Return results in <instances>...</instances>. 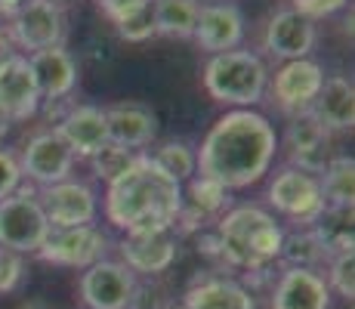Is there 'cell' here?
Instances as JSON below:
<instances>
[{
  "instance_id": "obj_1",
  "label": "cell",
  "mask_w": 355,
  "mask_h": 309,
  "mask_svg": "<svg viewBox=\"0 0 355 309\" xmlns=\"http://www.w3.org/2000/svg\"><path fill=\"white\" fill-rule=\"evenodd\" d=\"M198 155V174L223 189H250L272 170L278 155V133L266 115L254 108H229L207 130Z\"/></svg>"
},
{
  "instance_id": "obj_2",
  "label": "cell",
  "mask_w": 355,
  "mask_h": 309,
  "mask_svg": "<svg viewBox=\"0 0 355 309\" xmlns=\"http://www.w3.org/2000/svg\"><path fill=\"white\" fill-rule=\"evenodd\" d=\"M102 210L121 232L173 229L182 210V185L155 167L148 152H142L118 183L108 185Z\"/></svg>"
},
{
  "instance_id": "obj_3",
  "label": "cell",
  "mask_w": 355,
  "mask_h": 309,
  "mask_svg": "<svg viewBox=\"0 0 355 309\" xmlns=\"http://www.w3.org/2000/svg\"><path fill=\"white\" fill-rule=\"evenodd\" d=\"M214 232L220 238L223 263L229 269L254 272L278 263L284 226L278 223V217L272 210L259 208V204H235V208H229L216 219Z\"/></svg>"
},
{
  "instance_id": "obj_4",
  "label": "cell",
  "mask_w": 355,
  "mask_h": 309,
  "mask_svg": "<svg viewBox=\"0 0 355 309\" xmlns=\"http://www.w3.org/2000/svg\"><path fill=\"white\" fill-rule=\"evenodd\" d=\"M201 81L210 99L220 106L254 108L263 102L269 87V68L254 50H229L207 59Z\"/></svg>"
},
{
  "instance_id": "obj_5",
  "label": "cell",
  "mask_w": 355,
  "mask_h": 309,
  "mask_svg": "<svg viewBox=\"0 0 355 309\" xmlns=\"http://www.w3.org/2000/svg\"><path fill=\"white\" fill-rule=\"evenodd\" d=\"M266 201L278 217H284L293 229H306L312 226L324 210V195L318 176L306 174L297 167H282L275 170L269 189H266Z\"/></svg>"
},
{
  "instance_id": "obj_6",
  "label": "cell",
  "mask_w": 355,
  "mask_h": 309,
  "mask_svg": "<svg viewBox=\"0 0 355 309\" xmlns=\"http://www.w3.org/2000/svg\"><path fill=\"white\" fill-rule=\"evenodd\" d=\"M50 223L37 201V189L19 185L10 198L0 201V247L16 253H37L50 238Z\"/></svg>"
},
{
  "instance_id": "obj_7",
  "label": "cell",
  "mask_w": 355,
  "mask_h": 309,
  "mask_svg": "<svg viewBox=\"0 0 355 309\" xmlns=\"http://www.w3.org/2000/svg\"><path fill=\"white\" fill-rule=\"evenodd\" d=\"M74 161L78 158L68 149V142L56 133V127H50L25 142L22 155H19V170H22V180L34 183L37 189H46V185L71 180Z\"/></svg>"
},
{
  "instance_id": "obj_8",
  "label": "cell",
  "mask_w": 355,
  "mask_h": 309,
  "mask_svg": "<svg viewBox=\"0 0 355 309\" xmlns=\"http://www.w3.org/2000/svg\"><path fill=\"white\" fill-rule=\"evenodd\" d=\"M108 242L105 229L93 226H74V229H53L37 257L44 263L62 266V269H90L93 263L108 257Z\"/></svg>"
},
{
  "instance_id": "obj_9",
  "label": "cell",
  "mask_w": 355,
  "mask_h": 309,
  "mask_svg": "<svg viewBox=\"0 0 355 309\" xmlns=\"http://www.w3.org/2000/svg\"><path fill=\"white\" fill-rule=\"evenodd\" d=\"M37 201L46 214L50 229H74L93 226L99 217V195L84 180H62L56 185L37 189Z\"/></svg>"
},
{
  "instance_id": "obj_10",
  "label": "cell",
  "mask_w": 355,
  "mask_h": 309,
  "mask_svg": "<svg viewBox=\"0 0 355 309\" xmlns=\"http://www.w3.org/2000/svg\"><path fill=\"white\" fill-rule=\"evenodd\" d=\"M10 34L12 47L16 50L40 53V50H53V47H62L65 40V12L59 3L50 0H31L25 10H19L10 19V25L3 28Z\"/></svg>"
},
{
  "instance_id": "obj_11",
  "label": "cell",
  "mask_w": 355,
  "mask_h": 309,
  "mask_svg": "<svg viewBox=\"0 0 355 309\" xmlns=\"http://www.w3.org/2000/svg\"><path fill=\"white\" fill-rule=\"evenodd\" d=\"M121 263L136 278H158L176 263L180 235L173 229H148V232H124L118 244Z\"/></svg>"
},
{
  "instance_id": "obj_12",
  "label": "cell",
  "mask_w": 355,
  "mask_h": 309,
  "mask_svg": "<svg viewBox=\"0 0 355 309\" xmlns=\"http://www.w3.org/2000/svg\"><path fill=\"white\" fill-rule=\"evenodd\" d=\"M136 278L121 260H99L80 272L78 294L87 309H127L136 291Z\"/></svg>"
},
{
  "instance_id": "obj_13",
  "label": "cell",
  "mask_w": 355,
  "mask_h": 309,
  "mask_svg": "<svg viewBox=\"0 0 355 309\" xmlns=\"http://www.w3.org/2000/svg\"><path fill=\"white\" fill-rule=\"evenodd\" d=\"M322 84H324V68L315 59H297V62H284L269 78L266 90L272 93V102L282 112L300 115L312 108Z\"/></svg>"
},
{
  "instance_id": "obj_14",
  "label": "cell",
  "mask_w": 355,
  "mask_h": 309,
  "mask_svg": "<svg viewBox=\"0 0 355 309\" xmlns=\"http://www.w3.org/2000/svg\"><path fill=\"white\" fill-rule=\"evenodd\" d=\"M244 25L248 22H244L241 6L232 3V0H226V3H201L192 40L204 53H210V56L229 53L241 47Z\"/></svg>"
},
{
  "instance_id": "obj_15",
  "label": "cell",
  "mask_w": 355,
  "mask_h": 309,
  "mask_svg": "<svg viewBox=\"0 0 355 309\" xmlns=\"http://www.w3.org/2000/svg\"><path fill=\"white\" fill-rule=\"evenodd\" d=\"M40 112V93L34 84L31 65L22 53L0 62V118L10 121H31Z\"/></svg>"
},
{
  "instance_id": "obj_16",
  "label": "cell",
  "mask_w": 355,
  "mask_h": 309,
  "mask_svg": "<svg viewBox=\"0 0 355 309\" xmlns=\"http://www.w3.org/2000/svg\"><path fill=\"white\" fill-rule=\"evenodd\" d=\"M315 22L303 19L293 10H278L269 16L263 31V47L269 56L282 59V62H297V59H309V53L315 50Z\"/></svg>"
},
{
  "instance_id": "obj_17",
  "label": "cell",
  "mask_w": 355,
  "mask_h": 309,
  "mask_svg": "<svg viewBox=\"0 0 355 309\" xmlns=\"http://www.w3.org/2000/svg\"><path fill=\"white\" fill-rule=\"evenodd\" d=\"M327 146H331V133L315 121V115L312 112L291 115V124L284 130V149H288L291 167L318 176L324 170V164L331 161Z\"/></svg>"
},
{
  "instance_id": "obj_18",
  "label": "cell",
  "mask_w": 355,
  "mask_h": 309,
  "mask_svg": "<svg viewBox=\"0 0 355 309\" xmlns=\"http://www.w3.org/2000/svg\"><path fill=\"white\" fill-rule=\"evenodd\" d=\"M31 65L34 84L40 93V106L50 102H65L78 87V62L65 50V47H53V50H40L25 56Z\"/></svg>"
},
{
  "instance_id": "obj_19",
  "label": "cell",
  "mask_w": 355,
  "mask_h": 309,
  "mask_svg": "<svg viewBox=\"0 0 355 309\" xmlns=\"http://www.w3.org/2000/svg\"><path fill=\"white\" fill-rule=\"evenodd\" d=\"M269 309H331V291L324 276L315 269H288L284 266L272 281Z\"/></svg>"
},
{
  "instance_id": "obj_20",
  "label": "cell",
  "mask_w": 355,
  "mask_h": 309,
  "mask_svg": "<svg viewBox=\"0 0 355 309\" xmlns=\"http://www.w3.org/2000/svg\"><path fill=\"white\" fill-rule=\"evenodd\" d=\"M180 303L182 309H257V297L238 278L207 272L192 278Z\"/></svg>"
},
{
  "instance_id": "obj_21",
  "label": "cell",
  "mask_w": 355,
  "mask_h": 309,
  "mask_svg": "<svg viewBox=\"0 0 355 309\" xmlns=\"http://www.w3.org/2000/svg\"><path fill=\"white\" fill-rule=\"evenodd\" d=\"M108 118V142L114 146L133 149V152H146L158 136V115L142 102H114L105 108Z\"/></svg>"
},
{
  "instance_id": "obj_22",
  "label": "cell",
  "mask_w": 355,
  "mask_h": 309,
  "mask_svg": "<svg viewBox=\"0 0 355 309\" xmlns=\"http://www.w3.org/2000/svg\"><path fill=\"white\" fill-rule=\"evenodd\" d=\"M56 133L68 142V149L74 152V158H90L96 155L102 146L108 142V118L102 106H90L80 102L71 106L62 115V121L56 124Z\"/></svg>"
},
{
  "instance_id": "obj_23",
  "label": "cell",
  "mask_w": 355,
  "mask_h": 309,
  "mask_svg": "<svg viewBox=\"0 0 355 309\" xmlns=\"http://www.w3.org/2000/svg\"><path fill=\"white\" fill-rule=\"evenodd\" d=\"M327 133H349L355 127V87L343 74L324 78L322 90L309 108Z\"/></svg>"
},
{
  "instance_id": "obj_24",
  "label": "cell",
  "mask_w": 355,
  "mask_h": 309,
  "mask_svg": "<svg viewBox=\"0 0 355 309\" xmlns=\"http://www.w3.org/2000/svg\"><path fill=\"white\" fill-rule=\"evenodd\" d=\"M352 208H324L322 217L312 223V232L322 242L327 260L340 253H355V223Z\"/></svg>"
},
{
  "instance_id": "obj_25",
  "label": "cell",
  "mask_w": 355,
  "mask_h": 309,
  "mask_svg": "<svg viewBox=\"0 0 355 309\" xmlns=\"http://www.w3.org/2000/svg\"><path fill=\"white\" fill-rule=\"evenodd\" d=\"M182 208L192 210L195 217H201L204 223H216L232 208V192L223 189L220 183L207 180V176L195 174L182 189Z\"/></svg>"
},
{
  "instance_id": "obj_26",
  "label": "cell",
  "mask_w": 355,
  "mask_h": 309,
  "mask_svg": "<svg viewBox=\"0 0 355 309\" xmlns=\"http://www.w3.org/2000/svg\"><path fill=\"white\" fill-rule=\"evenodd\" d=\"M322 195L324 208H352L355 201V161L352 155H334L324 164L322 176Z\"/></svg>"
},
{
  "instance_id": "obj_27",
  "label": "cell",
  "mask_w": 355,
  "mask_h": 309,
  "mask_svg": "<svg viewBox=\"0 0 355 309\" xmlns=\"http://www.w3.org/2000/svg\"><path fill=\"white\" fill-rule=\"evenodd\" d=\"M278 260H282L288 269H315L318 266L327 263V253L322 242L315 238V232H312V226H306V229H284V238H282V253H278Z\"/></svg>"
},
{
  "instance_id": "obj_28",
  "label": "cell",
  "mask_w": 355,
  "mask_h": 309,
  "mask_svg": "<svg viewBox=\"0 0 355 309\" xmlns=\"http://www.w3.org/2000/svg\"><path fill=\"white\" fill-rule=\"evenodd\" d=\"M201 0H155V25L158 34L176 40H192Z\"/></svg>"
},
{
  "instance_id": "obj_29",
  "label": "cell",
  "mask_w": 355,
  "mask_h": 309,
  "mask_svg": "<svg viewBox=\"0 0 355 309\" xmlns=\"http://www.w3.org/2000/svg\"><path fill=\"white\" fill-rule=\"evenodd\" d=\"M152 164L158 170L176 180L180 185H186L192 176L198 174V155H195V146L186 140H164L155 152H148Z\"/></svg>"
},
{
  "instance_id": "obj_30",
  "label": "cell",
  "mask_w": 355,
  "mask_h": 309,
  "mask_svg": "<svg viewBox=\"0 0 355 309\" xmlns=\"http://www.w3.org/2000/svg\"><path fill=\"white\" fill-rule=\"evenodd\" d=\"M139 155H142V152H133V149H124V146H114V142H105V146H102L96 155L87 158V161H90V170H93V176H96L99 183L112 185V183H118L136 161H139Z\"/></svg>"
},
{
  "instance_id": "obj_31",
  "label": "cell",
  "mask_w": 355,
  "mask_h": 309,
  "mask_svg": "<svg viewBox=\"0 0 355 309\" xmlns=\"http://www.w3.org/2000/svg\"><path fill=\"white\" fill-rule=\"evenodd\" d=\"M327 291L343 297L346 303H352L355 297V253H340V257L327 260Z\"/></svg>"
},
{
  "instance_id": "obj_32",
  "label": "cell",
  "mask_w": 355,
  "mask_h": 309,
  "mask_svg": "<svg viewBox=\"0 0 355 309\" xmlns=\"http://www.w3.org/2000/svg\"><path fill=\"white\" fill-rule=\"evenodd\" d=\"M114 28H118V34L127 44H146V40H152L158 34V25H155V0L148 6H142V10L130 12L121 22H114Z\"/></svg>"
},
{
  "instance_id": "obj_33",
  "label": "cell",
  "mask_w": 355,
  "mask_h": 309,
  "mask_svg": "<svg viewBox=\"0 0 355 309\" xmlns=\"http://www.w3.org/2000/svg\"><path fill=\"white\" fill-rule=\"evenodd\" d=\"M28 276V263L22 253L0 247V294H16Z\"/></svg>"
},
{
  "instance_id": "obj_34",
  "label": "cell",
  "mask_w": 355,
  "mask_h": 309,
  "mask_svg": "<svg viewBox=\"0 0 355 309\" xmlns=\"http://www.w3.org/2000/svg\"><path fill=\"white\" fill-rule=\"evenodd\" d=\"M349 0H291V10L300 12L309 22H318V19H331L334 12H340Z\"/></svg>"
},
{
  "instance_id": "obj_35",
  "label": "cell",
  "mask_w": 355,
  "mask_h": 309,
  "mask_svg": "<svg viewBox=\"0 0 355 309\" xmlns=\"http://www.w3.org/2000/svg\"><path fill=\"white\" fill-rule=\"evenodd\" d=\"M22 185V170H19V158L6 149H0V201L10 198L12 192Z\"/></svg>"
},
{
  "instance_id": "obj_36",
  "label": "cell",
  "mask_w": 355,
  "mask_h": 309,
  "mask_svg": "<svg viewBox=\"0 0 355 309\" xmlns=\"http://www.w3.org/2000/svg\"><path fill=\"white\" fill-rule=\"evenodd\" d=\"M152 0H99L102 12H105L112 22H121V19H127L130 12L142 10V6H148Z\"/></svg>"
},
{
  "instance_id": "obj_37",
  "label": "cell",
  "mask_w": 355,
  "mask_h": 309,
  "mask_svg": "<svg viewBox=\"0 0 355 309\" xmlns=\"http://www.w3.org/2000/svg\"><path fill=\"white\" fill-rule=\"evenodd\" d=\"M198 253L207 260H216V263H223V253H220V238H216L214 229H204L198 232Z\"/></svg>"
},
{
  "instance_id": "obj_38",
  "label": "cell",
  "mask_w": 355,
  "mask_h": 309,
  "mask_svg": "<svg viewBox=\"0 0 355 309\" xmlns=\"http://www.w3.org/2000/svg\"><path fill=\"white\" fill-rule=\"evenodd\" d=\"M31 0H0V16L3 19H12L19 10H25Z\"/></svg>"
},
{
  "instance_id": "obj_39",
  "label": "cell",
  "mask_w": 355,
  "mask_h": 309,
  "mask_svg": "<svg viewBox=\"0 0 355 309\" xmlns=\"http://www.w3.org/2000/svg\"><path fill=\"white\" fill-rule=\"evenodd\" d=\"M16 47H12V40H10V34H6L3 28H0V62H6L10 56H16Z\"/></svg>"
},
{
  "instance_id": "obj_40",
  "label": "cell",
  "mask_w": 355,
  "mask_h": 309,
  "mask_svg": "<svg viewBox=\"0 0 355 309\" xmlns=\"http://www.w3.org/2000/svg\"><path fill=\"white\" fill-rule=\"evenodd\" d=\"M16 309H53L46 300H25V303H19Z\"/></svg>"
},
{
  "instance_id": "obj_41",
  "label": "cell",
  "mask_w": 355,
  "mask_h": 309,
  "mask_svg": "<svg viewBox=\"0 0 355 309\" xmlns=\"http://www.w3.org/2000/svg\"><path fill=\"white\" fill-rule=\"evenodd\" d=\"M167 309H182V303H176V300H173V303H170Z\"/></svg>"
},
{
  "instance_id": "obj_42",
  "label": "cell",
  "mask_w": 355,
  "mask_h": 309,
  "mask_svg": "<svg viewBox=\"0 0 355 309\" xmlns=\"http://www.w3.org/2000/svg\"><path fill=\"white\" fill-rule=\"evenodd\" d=\"M50 3H59V6H62V3H68V0H50Z\"/></svg>"
},
{
  "instance_id": "obj_43",
  "label": "cell",
  "mask_w": 355,
  "mask_h": 309,
  "mask_svg": "<svg viewBox=\"0 0 355 309\" xmlns=\"http://www.w3.org/2000/svg\"><path fill=\"white\" fill-rule=\"evenodd\" d=\"M210 3H226V0H210Z\"/></svg>"
},
{
  "instance_id": "obj_44",
  "label": "cell",
  "mask_w": 355,
  "mask_h": 309,
  "mask_svg": "<svg viewBox=\"0 0 355 309\" xmlns=\"http://www.w3.org/2000/svg\"><path fill=\"white\" fill-rule=\"evenodd\" d=\"M0 19H3V16H0Z\"/></svg>"
}]
</instances>
